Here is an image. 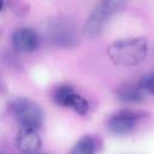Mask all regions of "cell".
<instances>
[{
	"instance_id": "obj_1",
	"label": "cell",
	"mask_w": 154,
	"mask_h": 154,
	"mask_svg": "<svg viewBox=\"0 0 154 154\" xmlns=\"http://www.w3.org/2000/svg\"><path fill=\"white\" fill-rule=\"evenodd\" d=\"M107 54L116 65L135 66L147 58L148 42L144 37L120 38L108 45Z\"/></svg>"
},
{
	"instance_id": "obj_2",
	"label": "cell",
	"mask_w": 154,
	"mask_h": 154,
	"mask_svg": "<svg viewBox=\"0 0 154 154\" xmlns=\"http://www.w3.org/2000/svg\"><path fill=\"white\" fill-rule=\"evenodd\" d=\"M125 6L123 1H102L93 10L83 25V35L89 38H95L101 35L108 18L116 14Z\"/></svg>"
},
{
	"instance_id": "obj_3",
	"label": "cell",
	"mask_w": 154,
	"mask_h": 154,
	"mask_svg": "<svg viewBox=\"0 0 154 154\" xmlns=\"http://www.w3.org/2000/svg\"><path fill=\"white\" fill-rule=\"evenodd\" d=\"M11 111L17 119L20 129L37 130L43 123L42 108L30 99L18 97L12 101Z\"/></svg>"
},
{
	"instance_id": "obj_4",
	"label": "cell",
	"mask_w": 154,
	"mask_h": 154,
	"mask_svg": "<svg viewBox=\"0 0 154 154\" xmlns=\"http://www.w3.org/2000/svg\"><path fill=\"white\" fill-rule=\"evenodd\" d=\"M53 100L57 105L70 108L81 116H84L89 112V102L71 85L63 84L57 87L53 93Z\"/></svg>"
},
{
	"instance_id": "obj_5",
	"label": "cell",
	"mask_w": 154,
	"mask_h": 154,
	"mask_svg": "<svg viewBox=\"0 0 154 154\" xmlns=\"http://www.w3.org/2000/svg\"><path fill=\"white\" fill-rule=\"evenodd\" d=\"M49 41L58 47H73L78 35L76 26L69 20H57L47 30Z\"/></svg>"
},
{
	"instance_id": "obj_6",
	"label": "cell",
	"mask_w": 154,
	"mask_h": 154,
	"mask_svg": "<svg viewBox=\"0 0 154 154\" xmlns=\"http://www.w3.org/2000/svg\"><path fill=\"white\" fill-rule=\"evenodd\" d=\"M142 117L140 112L132 109H122L109 117L107 120V129L118 136L128 135L134 131L137 120Z\"/></svg>"
},
{
	"instance_id": "obj_7",
	"label": "cell",
	"mask_w": 154,
	"mask_h": 154,
	"mask_svg": "<svg viewBox=\"0 0 154 154\" xmlns=\"http://www.w3.org/2000/svg\"><path fill=\"white\" fill-rule=\"evenodd\" d=\"M13 47L23 53L34 52L38 46V36L30 28H19L12 35Z\"/></svg>"
},
{
	"instance_id": "obj_8",
	"label": "cell",
	"mask_w": 154,
	"mask_h": 154,
	"mask_svg": "<svg viewBox=\"0 0 154 154\" xmlns=\"http://www.w3.org/2000/svg\"><path fill=\"white\" fill-rule=\"evenodd\" d=\"M16 144L24 154H35L41 147V138L35 130L20 129L16 136Z\"/></svg>"
},
{
	"instance_id": "obj_9",
	"label": "cell",
	"mask_w": 154,
	"mask_h": 154,
	"mask_svg": "<svg viewBox=\"0 0 154 154\" xmlns=\"http://www.w3.org/2000/svg\"><path fill=\"white\" fill-rule=\"evenodd\" d=\"M117 97L125 103H138L144 101L146 93L137 84H125L117 90Z\"/></svg>"
},
{
	"instance_id": "obj_10",
	"label": "cell",
	"mask_w": 154,
	"mask_h": 154,
	"mask_svg": "<svg viewBox=\"0 0 154 154\" xmlns=\"http://www.w3.org/2000/svg\"><path fill=\"white\" fill-rule=\"evenodd\" d=\"M96 149V140L89 135H85L73 144V147L70 150V154H95Z\"/></svg>"
},
{
	"instance_id": "obj_11",
	"label": "cell",
	"mask_w": 154,
	"mask_h": 154,
	"mask_svg": "<svg viewBox=\"0 0 154 154\" xmlns=\"http://www.w3.org/2000/svg\"><path fill=\"white\" fill-rule=\"evenodd\" d=\"M137 85L147 94H152L153 93V75L152 73H148V75H144L142 76V78L137 82Z\"/></svg>"
},
{
	"instance_id": "obj_12",
	"label": "cell",
	"mask_w": 154,
	"mask_h": 154,
	"mask_svg": "<svg viewBox=\"0 0 154 154\" xmlns=\"http://www.w3.org/2000/svg\"><path fill=\"white\" fill-rule=\"evenodd\" d=\"M4 7H5V4H4V1H0V13L4 11Z\"/></svg>"
},
{
	"instance_id": "obj_13",
	"label": "cell",
	"mask_w": 154,
	"mask_h": 154,
	"mask_svg": "<svg viewBox=\"0 0 154 154\" xmlns=\"http://www.w3.org/2000/svg\"><path fill=\"white\" fill-rule=\"evenodd\" d=\"M35 154H47V153H41V152H36Z\"/></svg>"
},
{
	"instance_id": "obj_14",
	"label": "cell",
	"mask_w": 154,
	"mask_h": 154,
	"mask_svg": "<svg viewBox=\"0 0 154 154\" xmlns=\"http://www.w3.org/2000/svg\"><path fill=\"white\" fill-rule=\"evenodd\" d=\"M0 154H1V153H0Z\"/></svg>"
}]
</instances>
